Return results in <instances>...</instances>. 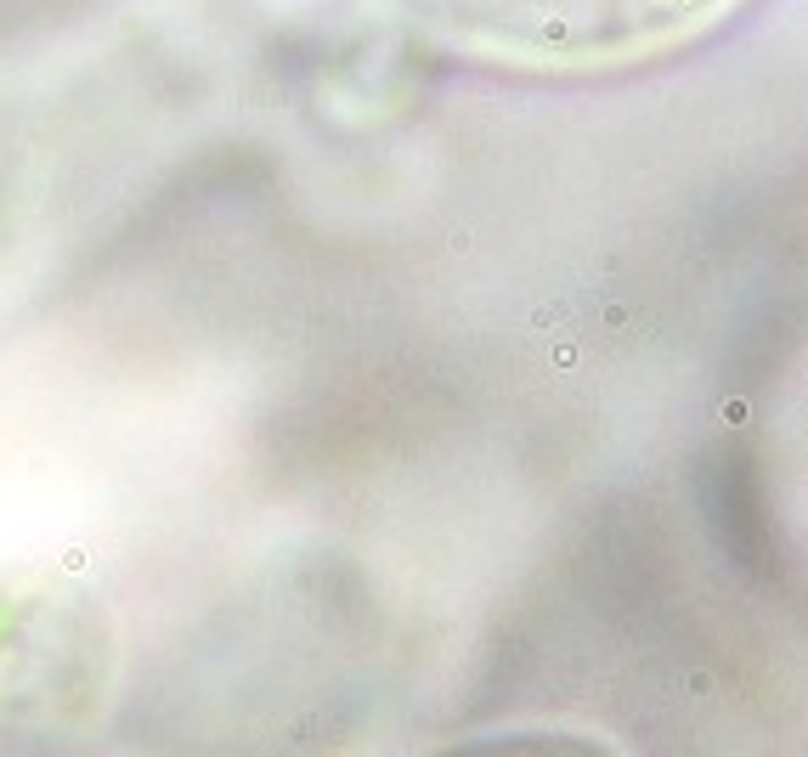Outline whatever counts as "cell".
<instances>
[{"label":"cell","mask_w":808,"mask_h":757,"mask_svg":"<svg viewBox=\"0 0 808 757\" xmlns=\"http://www.w3.org/2000/svg\"><path fill=\"white\" fill-rule=\"evenodd\" d=\"M458 63L503 74H616L724 28L746 0H390Z\"/></svg>","instance_id":"obj_1"},{"label":"cell","mask_w":808,"mask_h":757,"mask_svg":"<svg viewBox=\"0 0 808 757\" xmlns=\"http://www.w3.org/2000/svg\"><path fill=\"white\" fill-rule=\"evenodd\" d=\"M418 757H627L611 729L571 724V718H531V724H486L424 746Z\"/></svg>","instance_id":"obj_3"},{"label":"cell","mask_w":808,"mask_h":757,"mask_svg":"<svg viewBox=\"0 0 808 757\" xmlns=\"http://www.w3.org/2000/svg\"><path fill=\"white\" fill-rule=\"evenodd\" d=\"M757 497L786 576L808 594V333L775 367L757 418Z\"/></svg>","instance_id":"obj_2"}]
</instances>
